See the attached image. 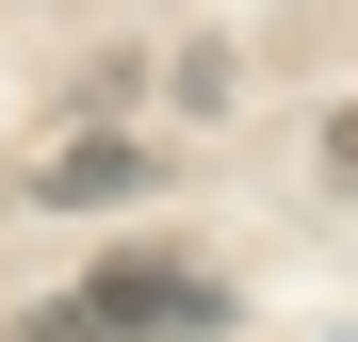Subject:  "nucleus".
Here are the masks:
<instances>
[{
	"label": "nucleus",
	"instance_id": "2",
	"mask_svg": "<svg viewBox=\"0 0 358 342\" xmlns=\"http://www.w3.org/2000/svg\"><path fill=\"white\" fill-rule=\"evenodd\" d=\"M147 180H163V163H147L131 131H82V147H49V163H33V196H49V212H114V196H147Z\"/></svg>",
	"mask_w": 358,
	"mask_h": 342
},
{
	"label": "nucleus",
	"instance_id": "1",
	"mask_svg": "<svg viewBox=\"0 0 358 342\" xmlns=\"http://www.w3.org/2000/svg\"><path fill=\"white\" fill-rule=\"evenodd\" d=\"M82 310H114L131 342H212L245 294H228L212 261H163V245H131V261H98V277H82Z\"/></svg>",
	"mask_w": 358,
	"mask_h": 342
},
{
	"label": "nucleus",
	"instance_id": "3",
	"mask_svg": "<svg viewBox=\"0 0 358 342\" xmlns=\"http://www.w3.org/2000/svg\"><path fill=\"white\" fill-rule=\"evenodd\" d=\"M17 342H131V326H114V310H82V294H66V310H33Z\"/></svg>",
	"mask_w": 358,
	"mask_h": 342
},
{
	"label": "nucleus",
	"instance_id": "4",
	"mask_svg": "<svg viewBox=\"0 0 358 342\" xmlns=\"http://www.w3.org/2000/svg\"><path fill=\"white\" fill-rule=\"evenodd\" d=\"M326 196H358V98L326 114Z\"/></svg>",
	"mask_w": 358,
	"mask_h": 342
}]
</instances>
